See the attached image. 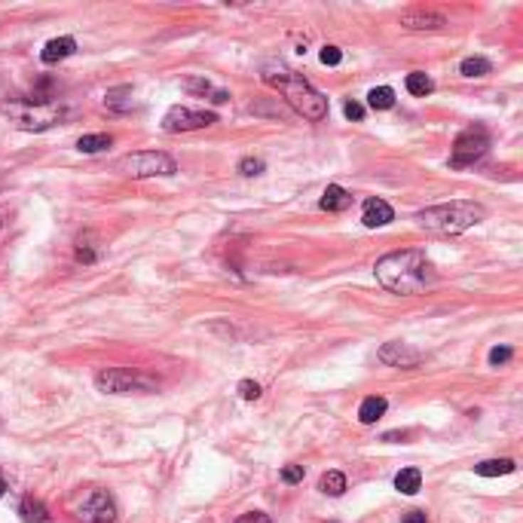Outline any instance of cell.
Returning <instances> with one entry per match:
<instances>
[{
	"label": "cell",
	"instance_id": "1",
	"mask_svg": "<svg viewBox=\"0 0 523 523\" xmlns=\"http://www.w3.org/2000/svg\"><path fill=\"white\" fill-rule=\"evenodd\" d=\"M374 273H376V282L383 285L386 291L401 294V297L423 294L428 285L435 282L432 263H428L426 251H419V248H404V251L386 254V258L376 260Z\"/></svg>",
	"mask_w": 523,
	"mask_h": 523
},
{
	"label": "cell",
	"instance_id": "2",
	"mask_svg": "<svg viewBox=\"0 0 523 523\" xmlns=\"http://www.w3.org/2000/svg\"><path fill=\"white\" fill-rule=\"evenodd\" d=\"M484 218H487V208L480 202H471V199H453V202L428 205V208L416 211L419 227L428 230V233H438V236L465 233L471 227H477Z\"/></svg>",
	"mask_w": 523,
	"mask_h": 523
},
{
	"label": "cell",
	"instance_id": "3",
	"mask_svg": "<svg viewBox=\"0 0 523 523\" xmlns=\"http://www.w3.org/2000/svg\"><path fill=\"white\" fill-rule=\"evenodd\" d=\"M263 83L273 86V89H279L282 95H285V101H288V105L303 120L322 122L327 117V98L322 95L319 89H312L310 80H303L300 74H291V70H285V68H279V70L266 68L263 70Z\"/></svg>",
	"mask_w": 523,
	"mask_h": 523
},
{
	"label": "cell",
	"instance_id": "4",
	"mask_svg": "<svg viewBox=\"0 0 523 523\" xmlns=\"http://www.w3.org/2000/svg\"><path fill=\"white\" fill-rule=\"evenodd\" d=\"M0 110L9 117V122L25 132H43V129H53L56 122H61L68 117V107L61 105L58 98L53 95H40L34 92L31 98H9L0 105Z\"/></svg>",
	"mask_w": 523,
	"mask_h": 523
},
{
	"label": "cell",
	"instance_id": "5",
	"mask_svg": "<svg viewBox=\"0 0 523 523\" xmlns=\"http://www.w3.org/2000/svg\"><path fill=\"white\" fill-rule=\"evenodd\" d=\"M117 169L122 174H129V178H171L178 171V162L162 150H141V153L122 157L117 162Z\"/></svg>",
	"mask_w": 523,
	"mask_h": 523
},
{
	"label": "cell",
	"instance_id": "6",
	"mask_svg": "<svg viewBox=\"0 0 523 523\" xmlns=\"http://www.w3.org/2000/svg\"><path fill=\"white\" fill-rule=\"evenodd\" d=\"M95 386L105 395H132V392H150L153 379L141 376L138 371H129V367H105V371L95 374Z\"/></svg>",
	"mask_w": 523,
	"mask_h": 523
},
{
	"label": "cell",
	"instance_id": "7",
	"mask_svg": "<svg viewBox=\"0 0 523 523\" xmlns=\"http://www.w3.org/2000/svg\"><path fill=\"white\" fill-rule=\"evenodd\" d=\"M490 150V132L484 126H468L465 132H459V138L453 141V153H450V166L465 169L475 166L477 159H484Z\"/></svg>",
	"mask_w": 523,
	"mask_h": 523
},
{
	"label": "cell",
	"instance_id": "8",
	"mask_svg": "<svg viewBox=\"0 0 523 523\" xmlns=\"http://www.w3.org/2000/svg\"><path fill=\"white\" fill-rule=\"evenodd\" d=\"M74 517L80 523H114L117 520V502L107 490L92 487V490H86L83 502L74 505Z\"/></svg>",
	"mask_w": 523,
	"mask_h": 523
},
{
	"label": "cell",
	"instance_id": "9",
	"mask_svg": "<svg viewBox=\"0 0 523 523\" xmlns=\"http://www.w3.org/2000/svg\"><path fill=\"white\" fill-rule=\"evenodd\" d=\"M218 122V117L208 114V110H193L187 105H174L169 107V114L162 117V132L169 135H178V132H193V129H205Z\"/></svg>",
	"mask_w": 523,
	"mask_h": 523
},
{
	"label": "cell",
	"instance_id": "10",
	"mask_svg": "<svg viewBox=\"0 0 523 523\" xmlns=\"http://www.w3.org/2000/svg\"><path fill=\"white\" fill-rule=\"evenodd\" d=\"M379 361L389 367H416L423 361V355H419L416 349H410L407 343H386L379 349Z\"/></svg>",
	"mask_w": 523,
	"mask_h": 523
},
{
	"label": "cell",
	"instance_id": "11",
	"mask_svg": "<svg viewBox=\"0 0 523 523\" xmlns=\"http://www.w3.org/2000/svg\"><path fill=\"white\" fill-rule=\"evenodd\" d=\"M401 25L407 31H438L447 25V19L440 13H426V9H407L401 13Z\"/></svg>",
	"mask_w": 523,
	"mask_h": 523
},
{
	"label": "cell",
	"instance_id": "12",
	"mask_svg": "<svg viewBox=\"0 0 523 523\" xmlns=\"http://www.w3.org/2000/svg\"><path fill=\"white\" fill-rule=\"evenodd\" d=\"M395 221V211L392 205L383 202V199H367L364 202V211H361V223L367 230H376V227H386V223Z\"/></svg>",
	"mask_w": 523,
	"mask_h": 523
},
{
	"label": "cell",
	"instance_id": "13",
	"mask_svg": "<svg viewBox=\"0 0 523 523\" xmlns=\"http://www.w3.org/2000/svg\"><path fill=\"white\" fill-rule=\"evenodd\" d=\"M74 53H77V40L74 37H56V40H49V43L40 49V58H43V65H56V61L74 56Z\"/></svg>",
	"mask_w": 523,
	"mask_h": 523
},
{
	"label": "cell",
	"instance_id": "14",
	"mask_svg": "<svg viewBox=\"0 0 523 523\" xmlns=\"http://www.w3.org/2000/svg\"><path fill=\"white\" fill-rule=\"evenodd\" d=\"M352 193H349L346 187H340V184H327L324 187V193H322V199H319V205L324 211H346L349 205H352Z\"/></svg>",
	"mask_w": 523,
	"mask_h": 523
},
{
	"label": "cell",
	"instance_id": "15",
	"mask_svg": "<svg viewBox=\"0 0 523 523\" xmlns=\"http://www.w3.org/2000/svg\"><path fill=\"white\" fill-rule=\"evenodd\" d=\"M19 517H22L25 523H49L53 520L49 517V508L34 496H25L22 502H19Z\"/></svg>",
	"mask_w": 523,
	"mask_h": 523
},
{
	"label": "cell",
	"instance_id": "16",
	"mask_svg": "<svg viewBox=\"0 0 523 523\" xmlns=\"http://www.w3.org/2000/svg\"><path fill=\"white\" fill-rule=\"evenodd\" d=\"M395 490L404 496H416L423 490V471L419 468H401L395 475Z\"/></svg>",
	"mask_w": 523,
	"mask_h": 523
},
{
	"label": "cell",
	"instance_id": "17",
	"mask_svg": "<svg viewBox=\"0 0 523 523\" xmlns=\"http://www.w3.org/2000/svg\"><path fill=\"white\" fill-rule=\"evenodd\" d=\"M386 398H379V395H371V398H364L361 401V407H358V419H361L364 426H374L379 416L386 413Z\"/></svg>",
	"mask_w": 523,
	"mask_h": 523
},
{
	"label": "cell",
	"instance_id": "18",
	"mask_svg": "<svg viewBox=\"0 0 523 523\" xmlns=\"http://www.w3.org/2000/svg\"><path fill=\"white\" fill-rule=\"evenodd\" d=\"M517 468L514 459H484V463H477L475 471L480 477H499V475H511V471Z\"/></svg>",
	"mask_w": 523,
	"mask_h": 523
},
{
	"label": "cell",
	"instance_id": "19",
	"mask_svg": "<svg viewBox=\"0 0 523 523\" xmlns=\"http://www.w3.org/2000/svg\"><path fill=\"white\" fill-rule=\"evenodd\" d=\"M105 105H107V110H117V114H126V110H132V86L110 89L107 95H105Z\"/></svg>",
	"mask_w": 523,
	"mask_h": 523
},
{
	"label": "cell",
	"instance_id": "20",
	"mask_svg": "<svg viewBox=\"0 0 523 523\" xmlns=\"http://www.w3.org/2000/svg\"><path fill=\"white\" fill-rule=\"evenodd\" d=\"M319 490L324 496H343L346 493V475L343 471H324L319 480Z\"/></svg>",
	"mask_w": 523,
	"mask_h": 523
},
{
	"label": "cell",
	"instance_id": "21",
	"mask_svg": "<svg viewBox=\"0 0 523 523\" xmlns=\"http://www.w3.org/2000/svg\"><path fill=\"white\" fill-rule=\"evenodd\" d=\"M490 70H493V65H490L487 58H480V56H468V58H463V65H459V74L468 77V80H475V77H487Z\"/></svg>",
	"mask_w": 523,
	"mask_h": 523
},
{
	"label": "cell",
	"instance_id": "22",
	"mask_svg": "<svg viewBox=\"0 0 523 523\" xmlns=\"http://www.w3.org/2000/svg\"><path fill=\"white\" fill-rule=\"evenodd\" d=\"M74 254H77V260L80 263H95L98 260V245H95V236L92 233H83L77 239V248H74Z\"/></svg>",
	"mask_w": 523,
	"mask_h": 523
},
{
	"label": "cell",
	"instance_id": "23",
	"mask_svg": "<svg viewBox=\"0 0 523 523\" xmlns=\"http://www.w3.org/2000/svg\"><path fill=\"white\" fill-rule=\"evenodd\" d=\"M404 86H407V92L410 95H428V92L435 89V83H432V77L428 74H423V70H413V74H407V80H404Z\"/></svg>",
	"mask_w": 523,
	"mask_h": 523
},
{
	"label": "cell",
	"instance_id": "24",
	"mask_svg": "<svg viewBox=\"0 0 523 523\" xmlns=\"http://www.w3.org/2000/svg\"><path fill=\"white\" fill-rule=\"evenodd\" d=\"M110 144H114V138L105 135V132H98V135H83V138H80L77 150L80 153H101V150H107Z\"/></svg>",
	"mask_w": 523,
	"mask_h": 523
},
{
	"label": "cell",
	"instance_id": "25",
	"mask_svg": "<svg viewBox=\"0 0 523 523\" xmlns=\"http://www.w3.org/2000/svg\"><path fill=\"white\" fill-rule=\"evenodd\" d=\"M367 105H371L374 110H389V107H395V89H389V86L371 89V95H367Z\"/></svg>",
	"mask_w": 523,
	"mask_h": 523
},
{
	"label": "cell",
	"instance_id": "26",
	"mask_svg": "<svg viewBox=\"0 0 523 523\" xmlns=\"http://www.w3.org/2000/svg\"><path fill=\"white\" fill-rule=\"evenodd\" d=\"M263 169H266V162L263 159H254V157H245L239 162V171L245 174V178H254V174H260Z\"/></svg>",
	"mask_w": 523,
	"mask_h": 523
},
{
	"label": "cell",
	"instance_id": "27",
	"mask_svg": "<svg viewBox=\"0 0 523 523\" xmlns=\"http://www.w3.org/2000/svg\"><path fill=\"white\" fill-rule=\"evenodd\" d=\"M511 355H514V349L511 346H496V349H490V364L499 367V364L511 361Z\"/></svg>",
	"mask_w": 523,
	"mask_h": 523
},
{
	"label": "cell",
	"instance_id": "28",
	"mask_svg": "<svg viewBox=\"0 0 523 523\" xmlns=\"http://www.w3.org/2000/svg\"><path fill=\"white\" fill-rule=\"evenodd\" d=\"M239 395L245 398V401H258V398H260V383H254V379H242Z\"/></svg>",
	"mask_w": 523,
	"mask_h": 523
},
{
	"label": "cell",
	"instance_id": "29",
	"mask_svg": "<svg viewBox=\"0 0 523 523\" xmlns=\"http://www.w3.org/2000/svg\"><path fill=\"white\" fill-rule=\"evenodd\" d=\"M343 61V53L337 46H324L322 49V65H327V68H337Z\"/></svg>",
	"mask_w": 523,
	"mask_h": 523
},
{
	"label": "cell",
	"instance_id": "30",
	"mask_svg": "<svg viewBox=\"0 0 523 523\" xmlns=\"http://www.w3.org/2000/svg\"><path fill=\"white\" fill-rule=\"evenodd\" d=\"M282 480H285V484H291V487L300 484V480H303V465H285L282 468Z\"/></svg>",
	"mask_w": 523,
	"mask_h": 523
},
{
	"label": "cell",
	"instance_id": "31",
	"mask_svg": "<svg viewBox=\"0 0 523 523\" xmlns=\"http://www.w3.org/2000/svg\"><path fill=\"white\" fill-rule=\"evenodd\" d=\"M184 89H190V92H202V95H205V92H211V83H208L205 77H187V80H184Z\"/></svg>",
	"mask_w": 523,
	"mask_h": 523
},
{
	"label": "cell",
	"instance_id": "32",
	"mask_svg": "<svg viewBox=\"0 0 523 523\" xmlns=\"http://www.w3.org/2000/svg\"><path fill=\"white\" fill-rule=\"evenodd\" d=\"M343 114H346V120L361 122V120H364V105H358V101H346V105H343Z\"/></svg>",
	"mask_w": 523,
	"mask_h": 523
},
{
	"label": "cell",
	"instance_id": "33",
	"mask_svg": "<svg viewBox=\"0 0 523 523\" xmlns=\"http://www.w3.org/2000/svg\"><path fill=\"white\" fill-rule=\"evenodd\" d=\"M236 523H273V520L266 517L263 511H248V514H239V517H236Z\"/></svg>",
	"mask_w": 523,
	"mask_h": 523
},
{
	"label": "cell",
	"instance_id": "34",
	"mask_svg": "<svg viewBox=\"0 0 523 523\" xmlns=\"http://www.w3.org/2000/svg\"><path fill=\"white\" fill-rule=\"evenodd\" d=\"M401 523H428V517H426V511H407Z\"/></svg>",
	"mask_w": 523,
	"mask_h": 523
},
{
	"label": "cell",
	"instance_id": "35",
	"mask_svg": "<svg viewBox=\"0 0 523 523\" xmlns=\"http://www.w3.org/2000/svg\"><path fill=\"white\" fill-rule=\"evenodd\" d=\"M227 98H230L227 92H214V95H211V101H214V105H223V101H227Z\"/></svg>",
	"mask_w": 523,
	"mask_h": 523
},
{
	"label": "cell",
	"instance_id": "36",
	"mask_svg": "<svg viewBox=\"0 0 523 523\" xmlns=\"http://www.w3.org/2000/svg\"><path fill=\"white\" fill-rule=\"evenodd\" d=\"M6 490H9V484H6V477H4V471H0V496H4V493H6Z\"/></svg>",
	"mask_w": 523,
	"mask_h": 523
}]
</instances>
